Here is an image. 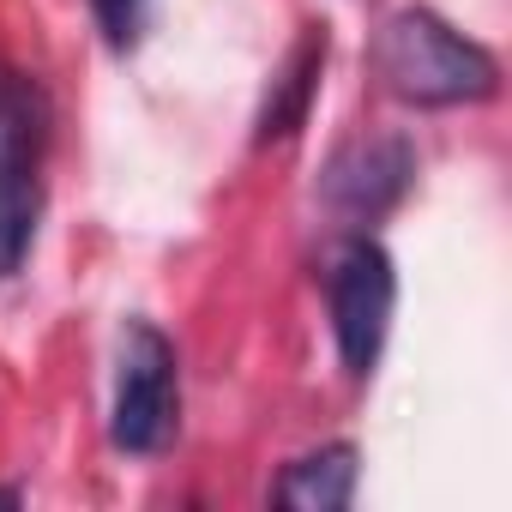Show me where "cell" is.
<instances>
[{"instance_id":"obj_1","label":"cell","mask_w":512,"mask_h":512,"mask_svg":"<svg viewBox=\"0 0 512 512\" xmlns=\"http://www.w3.org/2000/svg\"><path fill=\"white\" fill-rule=\"evenodd\" d=\"M374 67L386 79L392 97L422 103V109H452V103H488L500 91V67L488 49H476L470 37H458L446 19L410 7L398 19H386L380 43H374Z\"/></svg>"},{"instance_id":"obj_2","label":"cell","mask_w":512,"mask_h":512,"mask_svg":"<svg viewBox=\"0 0 512 512\" xmlns=\"http://www.w3.org/2000/svg\"><path fill=\"white\" fill-rule=\"evenodd\" d=\"M49 103L37 79L0 67V278H19L43 217Z\"/></svg>"},{"instance_id":"obj_3","label":"cell","mask_w":512,"mask_h":512,"mask_svg":"<svg viewBox=\"0 0 512 512\" xmlns=\"http://www.w3.org/2000/svg\"><path fill=\"white\" fill-rule=\"evenodd\" d=\"M181 422V374H175V344L133 320L121 344V374H115V446L121 452H163Z\"/></svg>"},{"instance_id":"obj_4","label":"cell","mask_w":512,"mask_h":512,"mask_svg":"<svg viewBox=\"0 0 512 512\" xmlns=\"http://www.w3.org/2000/svg\"><path fill=\"white\" fill-rule=\"evenodd\" d=\"M392 302H398V278L380 241H350L332 266V332L344 350V368L362 380L380 362L386 326H392Z\"/></svg>"},{"instance_id":"obj_5","label":"cell","mask_w":512,"mask_h":512,"mask_svg":"<svg viewBox=\"0 0 512 512\" xmlns=\"http://www.w3.org/2000/svg\"><path fill=\"white\" fill-rule=\"evenodd\" d=\"M404 187H410V145L404 139L350 145L326 175V199L350 217H380Z\"/></svg>"},{"instance_id":"obj_6","label":"cell","mask_w":512,"mask_h":512,"mask_svg":"<svg viewBox=\"0 0 512 512\" xmlns=\"http://www.w3.org/2000/svg\"><path fill=\"white\" fill-rule=\"evenodd\" d=\"M356 446H320L308 458H296L284 476H278V506H296V512H344L356 500Z\"/></svg>"},{"instance_id":"obj_7","label":"cell","mask_w":512,"mask_h":512,"mask_svg":"<svg viewBox=\"0 0 512 512\" xmlns=\"http://www.w3.org/2000/svg\"><path fill=\"white\" fill-rule=\"evenodd\" d=\"M320 67H326V25L302 37V49L290 55L284 79L272 85V97H266V109H260V145L290 139V133L308 121V103H314V91H320Z\"/></svg>"},{"instance_id":"obj_8","label":"cell","mask_w":512,"mask_h":512,"mask_svg":"<svg viewBox=\"0 0 512 512\" xmlns=\"http://www.w3.org/2000/svg\"><path fill=\"white\" fill-rule=\"evenodd\" d=\"M109 43H133V25H139V0H91Z\"/></svg>"}]
</instances>
